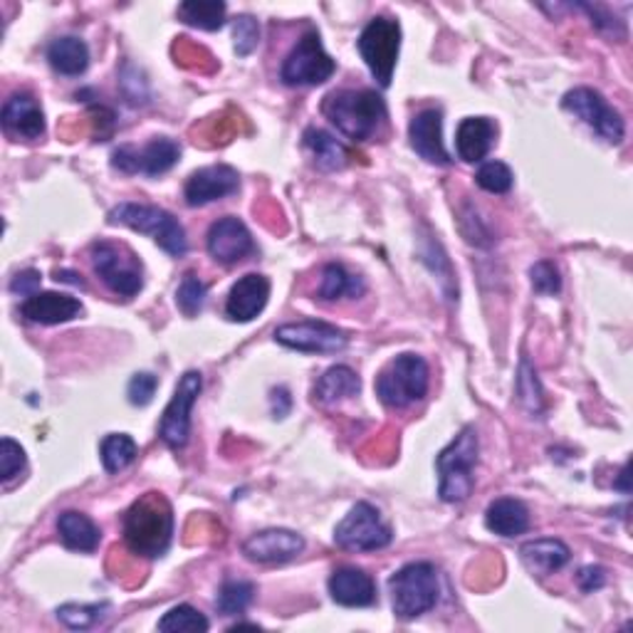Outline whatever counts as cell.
Returning a JSON list of instances; mask_svg holds the SVG:
<instances>
[{"mask_svg":"<svg viewBox=\"0 0 633 633\" xmlns=\"http://www.w3.org/2000/svg\"><path fill=\"white\" fill-rule=\"evenodd\" d=\"M89 257H92L94 273L100 275L102 282L114 292V295L131 300L134 295H139L141 288H144V275H141L139 257L134 255L127 245L100 240V243L92 245Z\"/></svg>","mask_w":633,"mask_h":633,"instance_id":"obj_7","label":"cell"},{"mask_svg":"<svg viewBox=\"0 0 633 633\" xmlns=\"http://www.w3.org/2000/svg\"><path fill=\"white\" fill-rule=\"evenodd\" d=\"M334 60L327 55L315 30L302 35L300 42L284 60L280 77L290 87H317L334 75Z\"/></svg>","mask_w":633,"mask_h":633,"instance_id":"obj_11","label":"cell"},{"mask_svg":"<svg viewBox=\"0 0 633 633\" xmlns=\"http://www.w3.org/2000/svg\"><path fill=\"white\" fill-rule=\"evenodd\" d=\"M359 55L367 62L369 73L381 87L391 85L394 77L398 50H401V25L391 17H374L359 35Z\"/></svg>","mask_w":633,"mask_h":633,"instance_id":"obj_8","label":"cell"},{"mask_svg":"<svg viewBox=\"0 0 633 633\" xmlns=\"http://www.w3.org/2000/svg\"><path fill=\"white\" fill-rule=\"evenodd\" d=\"M174 537V510L162 493H147L124 515V542L134 555L156 559Z\"/></svg>","mask_w":633,"mask_h":633,"instance_id":"obj_1","label":"cell"},{"mask_svg":"<svg viewBox=\"0 0 633 633\" xmlns=\"http://www.w3.org/2000/svg\"><path fill=\"white\" fill-rule=\"evenodd\" d=\"M58 532H60V540L65 542V547L75 552H94L102 542L100 528H97V524L89 520L85 512H77V510H67L60 515Z\"/></svg>","mask_w":633,"mask_h":633,"instance_id":"obj_26","label":"cell"},{"mask_svg":"<svg viewBox=\"0 0 633 633\" xmlns=\"http://www.w3.org/2000/svg\"><path fill=\"white\" fill-rule=\"evenodd\" d=\"M476 181L483 191L488 193H495V195H503L512 189V181L515 176L510 172V166L503 164V162H488L478 168L476 174Z\"/></svg>","mask_w":633,"mask_h":633,"instance_id":"obj_37","label":"cell"},{"mask_svg":"<svg viewBox=\"0 0 633 633\" xmlns=\"http://www.w3.org/2000/svg\"><path fill=\"white\" fill-rule=\"evenodd\" d=\"M495 124L488 117H468L460 122L456 131V151L458 159L466 164H478L490 154L495 144Z\"/></svg>","mask_w":633,"mask_h":633,"instance_id":"obj_23","label":"cell"},{"mask_svg":"<svg viewBox=\"0 0 633 633\" xmlns=\"http://www.w3.org/2000/svg\"><path fill=\"white\" fill-rule=\"evenodd\" d=\"M3 129L8 137L35 141L45 134V114L40 102L28 92H17L3 104Z\"/></svg>","mask_w":633,"mask_h":633,"instance_id":"obj_20","label":"cell"},{"mask_svg":"<svg viewBox=\"0 0 633 633\" xmlns=\"http://www.w3.org/2000/svg\"><path fill=\"white\" fill-rule=\"evenodd\" d=\"M181 159V147L168 137H154L141 149L137 147H119L112 154V166L122 174H144V176H162L178 164Z\"/></svg>","mask_w":633,"mask_h":633,"instance_id":"obj_13","label":"cell"},{"mask_svg":"<svg viewBox=\"0 0 633 633\" xmlns=\"http://www.w3.org/2000/svg\"><path fill=\"white\" fill-rule=\"evenodd\" d=\"M364 292V282L359 275L346 273L344 265H327L322 270V282H319V300L334 302L342 297H359Z\"/></svg>","mask_w":633,"mask_h":633,"instance_id":"obj_31","label":"cell"},{"mask_svg":"<svg viewBox=\"0 0 633 633\" xmlns=\"http://www.w3.org/2000/svg\"><path fill=\"white\" fill-rule=\"evenodd\" d=\"M275 342L305 354H337L346 350L350 337L332 325L307 319V322H290L275 329Z\"/></svg>","mask_w":633,"mask_h":633,"instance_id":"obj_14","label":"cell"},{"mask_svg":"<svg viewBox=\"0 0 633 633\" xmlns=\"http://www.w3.org/2000/svg\"><path fill=\"white\" fill-rule=\"evenodd\" d=\"M21 315L35 325H62L73 322L83 315V302L60 292H38L23 302Z\"/></svg>","mask_w":633,"mask_h":633,"instance_id":"obj_22","label":"cell"},{"mask_svg":"<svg viewBox=\"0 0 633 633\" xmlns=\"http://www.w3.org/2000/svg\"><path fill=\"white\" fill-rule=\"evenodd\" d=\"M584 13L592 15V25L596 30H602L606 35H611L613 40L626 38V25L619 17H613L609 11H604L602 5H579Z\"/></svg>","mask_w":633,"mask_h":633,"instance_id":"obj_42","label":"cell"},{"mask_svg":"<svg viewBox=\"0 0 633 633\" xmlns=\"http://www.w3.org/2000/svg\"><path fill=\"white\" fill-rule=\"evenodd\" d=\"M273 414L275 418H282V416H288L290 414V406H292V398H290V391L280 387V389H275L273 391Z\"/></svg>","mask_w":633,"mask_h":633,"instance_id":"obj_45","label":"cell"},{"mask_svg":"<svg viewBox=\"0 0 633 633\" xmlns=\"http://www.w3.org/2000/svg\"><path fill=\"white\" fill-rule=\"evenodd\" d=\"M478 431L472 426H466L435 458V468H439L441 485L439 495L443 503H463L468 501L476 485V476L472 470L478 466Z\"/></svg>","mask_w":633,"mask_h":633,"instance_id":"obj_3","label":"cell"},{"mask_svg":"<svg viewBox=\"0 0 633 633\" xmlns=\"http://www.w3.org/2000/svg\"><path fill=\"white\" fill-rule=\"evenodd\" d=\"M267 300H270V280L265 275L251 273L230 288L226 300V315L233 322H251V319H255L265 309Z\"/></svg>","mask_w":633,"mask_h":633,"instance_id":"obj_19","label":"cell"},{"mask_svg":"<svg viewBox=\"0 0 633 633\" xmlns=\"http://www.w3.org/2000/svg\"><path fill=\"white\" fill-rule=\"evenodd\" d=\"M110 604H62L58 609V619L73 631H87L94 629L97 623L104 621Z\"/></svg>","mask_w":633,"mask_h":633,"instance_id":"obj_35","label":"cell"},{"mask_svg":"<svg viewBox=\"0 0 633 633\" xmlns=\"http://www.w3.org/2000/svg\"><path fill=\"white\" fill-rule=\"evenodd\" d=\"M110 223L112 226H127L137 233L149 236L154 243L166 251L168 255L181 257L189 251V238H186V230L178 218H174L172 213L159 208V206H147V203H119L117 208L110 211Z\"/></svg>","mask_w":633,"mask_h":633,"instance_id":"obj_4","label":"cell"},{"mask_svg":"<svg viewBox=\"0 0 633 633\" xmlns=\"http://www.w3.org/2000/svg\"><path fill=\"white\" fill-rule=\"evenodd\" d=\"M77 275L75 273H67V270H60L58 273V280H62V282H73V284H77V288H85V282L83 280H75Z\"/></svg>","mask_w":633,"mask_h":633,"instance_id":"obj_46","label":"cell"},{"mask_svg":"<svg viewBox=\"0 0 633 633\" xmlns=\"http://www.w3.org/2000/svg\"><path fill=\"white\" fill-rule=\"evenodd\" d=\"M156 387H159V379L154 377V374H149V371L134 374L131 381H129V387H127L129 404H131V406H139V408L149 406L151 401H154Z\"/></svg>","mask_w":633,"mask_h":633,"instance_id":"obj_41","label":"cell"},{"mask_svg":"<svg viewBox=\"0 0 633 633\" xmlns=\"http://www.w3.org/2000/svg\"><path fill=\"white\" fill-rule=\"evenodd\" d=\"M389 592L398 619L423 617L439 604V572L431 561H412L389 579Z\"/></svg>","mask_w":633,"mask_h":633,"instance_id":"obj_5","label":"cell"},{"mask_svg":"<svg viewBox=\"0 0 633 633\" xmlns=\"http://www.w3.org/2000/svg\"><path fill=\"white\" fill-rule=\"evenodd\" d=\"M431 371L423 356L398 354L377 377V396L387 408H406L428 394Z\"/></svg>","mask_w":633,"mask_h":633,"instance_id":"obj_6","label":"cell"},{"mask_svg":"<svg viewBox=\"0 0 633 633\" xmlns=\"http://www.w3.org/2000/svg\"><path fill=\"white\" fill-rule=\"evenodd\" d=\"M238 189L240 176L233 166H203L189 176V181L183 186V199L191 208H201L213 201L226 199V195H233Z\"/></svg>","mask_w":633,"mask_h":633,"instance_id":"obj_16","label":"cell"},{"mask_svg":"<svg viewBox=\"0 0 633 633\" xmlns=\"http://www.w3.org/2000/svg\"><path fill=\"white\" fill-rule=\"evenodd\" d=\"M322 114L346 139L369 141L387 122V102L374 89H339L325 97Z\"/></svg>","mask_w":633,"mask_h":633,"instance_id":"obj_2","label":"cell"},{"mask_svg":"<svg viewBox=\"0 0 633 633\" xmlns=\"http://www.w3.org/2000/svg\"><path fill=\"white\" fill-rule=\"evenodd\" d=\"M572 552L561 540H532L520 547L522 565L537 577H549L567 565Z\"/></svg>","mask_w":633,"mask_h":633,"instance_id":"obj_24","label":"cell"},{"mask_svg":"<svg viewBox=\"0 0 633 633\" xmlns=\"http://www.w3.org/2000/svg\"><path fill=\"white\" fill-rule=\"evenodd\" d=\"M226 3L220 0H189L178 5V17L199 30H220L226 25Z\"/></svg>","mask_w":633,"mask_h":633,"instance_id":"obj_30","label":"cell"},{"mask_svg":"<svg viewBox=\"0 0 633 633\" xmlns=\"http://www.w3.org/2000/svg\"><path fill=\"white\" fill-rule=\"evenodd\" d=\"M48 62L55 73L65 77H79L85 75V69L89 67V48L85 40L73 38H58L50 42L48 48Z\"/></svg>","mask_w":633,"mask_h":633,"instance_id":"obj_28","label":"cell"},{"mask_svg":"<svg viewBox=\"0 0 633 633\" xmlns=\"http://www.w3.org/2000/svg\"><path fill=\"white\" fill-rule=\"evenodd\" d=\"M412 149L428 164L448 166L451 156L443 147V114L441 110H423L408 124Z\"/></svg>","mask_w":633,"mask_h":633,"instance_id":"obj_18","label":"cell"},{"mask_svg":"<svg viewBox=\"0 0 633 633\" xmlns=\"http://www.w3.org/2000/svg\"><path fill=\"white\" fill-rule=\"evenodd\" d=\"M359 389H362V381L359 377H356V371L344 367V364H339V367L327 369L322 377H319L315 387V398L322 406H334L339 404V401L359 394Z\"/></svg>","mask_w":633,"mask_h":633,"instance_id":"obj_29","label":"cell"},{"mask_svg":"<svg viewBox=\"0 0 633 633\" xmlns=\"http://www.w3.org/2000/svg\"><path fill=\"white\" fill-rule=\"evenodd\" d=\"M208 629H211L208 619L189 604L174 606V609L166 611L162 621H159V631L162 633H203Z\"/></svg>","mask_w":633,"mask_h":633,"instance_id":"obj_33","label":"cell"},{"mask_svg":"<svg viewBox=\"0 0 633 633\" xmlns=\"http://www.w3.org/2000/svg\"><path fill=\"white\" fill-rule=\"evenodd\" d=\"M626 480H629V468L623 466V470H621V478H619V483H617V488H621L623 493H629V483H626Z\"/></svg>","mask_w":633,"mask_h":633,"instance_id":"obj_47","label":"cell"},{"mask_svg":"<svg viewBox=\"0 0 633 633\" xmlns=\"http://www.w3.org/2000/svg\"><path fill=\"white\" fill-rule=\"evenodd\" d=\"M329 594L339 606L359 609V606H371L377 602V582L364 569L339 567L329 577Z\"/></svg>","mask_w":633,"mask_h":633,"instance_id":"obj_21","label":"cell"},{"mask_svg":"<svg viewBox=\"0 0 633 633\" xmlns=\"http://www.w3.org/2000/svg\"><path fill=\"white\" fill-rule=\"evenodd\" d=\"M530 282L537 295H559L561 292L559 270L557 265L549 261H540L530 267Z\"/></svg>","mask_w":633,"mask_h":633,"instance_id":"obj_40","label":"cell"},{"mask_svg":"<svg viewBox=\"0 0 633 633\" xmlns=\"http://www.w3.org/2000/svg\"><path fill=\"white\" fill-rule=\"evenodd\" d=\"M100 456H102V466L106 472H119L124 468H129L131 463L137 460L139 448H137V443H134L131 435L110 433L102 441Z\"/></svg>","mask_w":633,"mask_h":633,"instance_id":"obj_32","label":"cell"},{"mask_svg":"<svg viewBox=\"0 0 633 633\" xmlns=\"http://www.w3.org/2000/svg\"><path fill=\"white\" fill-rule=\"evenodd\" d=\"M485 528L501 537H517L530 528L528 507L515 497H501L485 510Z\"/></svg>","mask_w":633,"mask_h":633,"instance_id":"obj_25","label":"cell"},{"mask_svg":"<svg viewBox=\"0 0 633 633\" xmlns=\"http://www.w3.org/2000/svg\"><path fill=\"white\" fill-rule=\"evenodd\" d=\"M40 273L38 270H23L17 273L13 282H11V292L13 295H21V297H33L38 295L40 290Z\"/></svg>","mask_w":633,"mask_h":633,"instance_id":"obj_43","label":"cell"},{"mask_svg":"<svg viewBox=\"0 0 633 633\" xmlns=\"http://www.w3.org/2000/svg\"><path fill=\"white\" fill-rule=\"evenodd\" d=\"M305 149L315 159V164L325 172H342V168L350 164V149H346L342 141L334 139L332 134L317 127H309L305 131Z\"/></svg>","mask_w":633,"mask_h":633,"instance_id":"obj_27","label":"cell"},{"mask_svg":"<svg viewBox=\"0 0 633 633\" xmlns=\"http://www.w3.org/2000/svg\"><path fill=\"white\" fill-rule=\"evenodd\" d=\"M302 549H305V537L282 528L255 532L243 545L245 557L257 561V565H282V561H290L302 555Z\"/></svg>","mask_w":633,"mask_h":633,"instance_id":"obj_17","label":"cell"},{"mask_svg":"<svg viewBox=\"0 0 633 633\" xmlns=\"http://www.w3.org/2000/svg\"><path fill=\"white\" fill-rule=\"evenodd\" d=\"M577 584L582 586V592L592 594L596 590H602V586L606 584V572H604L602 567H584V569H579Z\"/></svg>","mask_w":633,"mask_h":633,"instance_id":"obj_44","label":"cell"},{"mask_svg":"<svg viewBox=\"0 0 633 633\" xmlns=\"http://www.w3.org/2000/svg\"><path fill=\"white\" fill-rule=\"evenodd\" d=\"M561 110L574 114L586 127H592L606 144H621L623 137H626V124H623L621 114L606 102L602 92H596L592 87L569 89L565 100H561Z\"/></svg>","mask_w":633,"mask_h":633,"instance_id":"obj_9","label":"cell"},{"mask_svg":"<svg viewBox=\"0 0 633 633\" xmlns=\"http://www.w3.org/2000/svg\"><path fill=\"white\" fill-rule=\"evenodd\" d=\"M25 463H28V458H25L21 443H15L13 439L0 441V478H3V483H11L15 476H21Z\"/></svg>","mask_w":633,"mask_h":633,"instance_id":"obj_39","label":"cell"},{"mask_svg":"<svg viewBox=\"0 0 633 633\" xmlns=\"http://www.w3.org/2000/svg\"><path fill=\"white\" fill-rule=\"evenodd\" d=\"M261 45V23L253 15H238L233 21V48L240 58H248Z\"/></svg>","mask_w":633,"mask_h":633,"instance_id":"obj_38","label":"cell"},{"mask_svg":"<svg viewBox=\"0 0 633 633\" xmlns=\"http://www.w3.org/2000/svg\"><path fill=\"white\" fill-rule=\"evenodd\" d=\"M203 389V379L199 371H186L174 391V398L164 408L162 423H159V439H162L172 451L186 448L191 435V412L195 398Z\"/></svg>","mask_w":633,"mask_h":633,"instance_id":"obj_12","label":"cell"},{"mask_svg":"<svg viewBox=\"0 0 633 633\" xmlns=\"http://www.w3.org/2000/svg\"><path fill=\"white\" fill-rule=\"evenodd\" d=\"M394 532L369 503H356L334 530L337 547L346 552H377L391 545Z\"/></svg>","mask_w":633,"mask_h":633,"instance_id":"obj_10","label":"cell"},{"mask_svg":"<svg viewBox=\"0 0 633 633\" xmlns=\"http://www.w3.org/2000/svg\"><path fill=\"white\" fill-rule=\"evenodd\" d=\"M255 599V584L253 582H240V579H228L226 584L220 586L216 606L223 617H238L243 613L248 606Z\"/></svg>","mask_w":633,"mask_h":633,"instance_id":"obj_34","label":"cell"},{"mask_svg":"<svg viewBox=\"0 0 633 633\" xmlns=\"http://www.w3.org/2000/svg\"><path fill=\"white\" fill-rule=\"evenodd\" d=\"M208 255L220 265H236L240 261H245L248 255L255 251L253 236L248 226L236 216L218 218L208 228L206 238Z\"/></svg>","mask_w":633,"mask_h":633,"instance_id":"obj_15","label":"cell"},{"mask_svg":"<svg viewBox=\"0 0 633 633\" xmlns=\"http://www.w3.org/2000/svg\"><path fill=\"white\" fill-rule=\"evenodd\" d=\"M206 297H208L206 282L195 278L193 273L183 275V280H181V284H178V290H176L178 309H181L186 317H195L203 309V305H206Z\"/></svg>","mask_w":633,"mask_h":633,"instance_id":"obj_36","label":"cell"}]
</instances>
